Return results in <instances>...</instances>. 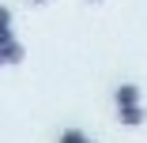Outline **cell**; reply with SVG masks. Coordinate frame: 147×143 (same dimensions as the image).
Listing matches in <instances>:
<instances>
[{
  "label": "cell",
  "instance_id": "cell-6",
  "mask_svg": "<svg viewBox=\"0 0 147 143\" xmlns=\"http://www.w3.org/2000/svg\"><path fill=\"white\" fill-rule=\"evenodd\" d=\"M8 42H15V34L11 30H0V45H8Z\"/></svg>",
  "mask_w": 147,
  "mask_h": 143
},
{
  "label": "cell",
  "instance_id": "cell-9",
  "mask_svg": "<svg viewBox=\"0 0 147 143\" xmlns=\"http://www.w3.org/2000/svg\"><path fill=\"white\" fill-rule=\"evenodd\" d=\"M0 64H4V60H0Z\"/></svg>",
  "mask_w": 147,
  "mask_h": 143
},
{
  "label": "cell",
  "instance_id": "cell-7",
  "mask_svg": "<svg viewBox=\"0 0 147 143\" xmlns=\"http://www.w3.org/2000/svg\"><path fill=\"white\" fill-rule=\"evenodd\" d=\"M30 4H45V0H30Z\"/></svg>",
  "mask_w": 147,
  "mask_h": 143
},
{
  "label": "cell",
  "instance_id": "cell-4",
  "mask_svg": "<svg viewBox=\"0 0 147 143\" xmlns=\"http://www.w3.org/2000/svg\"><path fill=\"white\" fill-rule=\"evenodd\" d=\"M61 143H91L79 128H68V132H61Z\"/></svg>",
  "mask_w": 147,
  "mask_h": 143
},
{
  "label": "cell",
  "instance_id": "cell-3",
  "mask_svg": "<svg viewBox=\"0 0 147 143\" xmlns=\"http://www.w3.org/2000/svg\"><path fill=\"white\" fill-rule=\"evenodd\" d=\"M121 113V124H128V128H136V124H143L147 121V109L143 105H132V109H117Z\"/></svg>",
  "mask_w": 147,
  "mask_h": 143
},
{
  "label": "cell",
  "instance_id": "cell-5",
  "mask_svg": "<svg viewBox=\"0 0 147 143\" xmlns=\"http://www.w3.org/2000/svg\"><path fill=\"white\" fill-rule=\"evenodd\" d=\"M0 30H11V11L0 4Z\"/></svg>",
  "mask_w": 147,
  "mask_h": 143
},
{
  "label": "cell",
  "instance_id": "cell-1",
  "mask_svg": "<svg viewBox=\"0 0 147 143\" xmlns=\"http://www.w3.org/2000/svg\"><path fill=\"white\" fill-rule=\"evenodd\" d=\"M113 102H117V109H132V105H140V87L121 83V87L113 91Z\"/></svg>",
  "mask_w": 147,
  "mask_h": 143
},
{
  "label": "cell",
  "instance_id": "cell-8",
  "mask_svg": "<svg viewBox=\"0 0 147 143\" xmlns=\"http://www.w3.org/2000/svg\"><path fill=\"white\" fill-rule=\"evenodd\" d=\"M91 4H98V0H91Z\"/></svg>",
  "mask_w": 147,
  "mask_h": 143
},
{
  "label": "cell",
  "instance_id": "cell-2",
  "mask_svg": "<svg viewBox=\"0 0 147 143\" xmlns=\"http://www.w3.org/2000/svg\"><path fill=\"white\" fill-rule=\"evenodd\" d=\"M23 56H26V49H23L19 42H8V45H0V60H4V64H19Z\"/></svg>",
  "mask_w": 147,
  "mask_h": 143
}]
</instances>
